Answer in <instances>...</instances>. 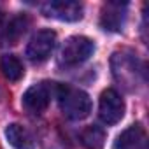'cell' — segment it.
I'll return each instance as SVG.
<instances>
[{"label":"cell","instance_id":"obj_9","mask_svg":"<svg viewBox=\"0 0 149 149\" xmlns=\"http://www.w3.org/2000/svg\"><path fill=\"white\" fill-rule=\"evenodd\" d=\"M6 137L14 149H35L30 132L18 123H13L6 128Z\"/></svg>","mask_w":149,"mask_h":149},{"label":"cell","instance_id":"obj_2","mask_svg":"<svg viewBox=\"0 0 149 149\" xmlns=\"http://www.w3.org/2000/svg\"><path fill=\"white\" fill-rule=\"evenodd\" d=\"M95 51V44L91 39L83 37V35H74L68 37L61 47V63L67 67H74V65H79L83 61H86Z\"/></svg>","mask_w":149,"mask_h":149},{"label":"cell","instance_id":"obj_10","mask_svg":"<svg viewBox=\"0 0 149 149\" xmlns=\"http://www.w3.org/2000/svg\"><path fill=\"white\" fill-rule=\"evenodd\" d=\"M0 68H2V74L9 81H19L25 72L23 63L14 54H4L2 60H0Z\"/></svg>","mask_w":149,"mask_h":149},{"label":"cell","instance_id":"obj_7","mask_svg":"<svg viewBox=\"0 0 149 149\" xmlns=\"http://www.w3.org/2000/svg\"><path fill=\"white\" fill-rule=\"evenodd\" d=\"M125 7H126V4H119V2H109L104 7L102 18H100V25L104 26V30H107V32H119L123 28L125 19H126Z\"/></svg>","mask_w":149,"mask_h":149},{"label":"cell","instance_id":"obj_11","mask_svg":"<svg viewBox=\"0 0 149 149\" xmlns=\"http://www.w3.org/2000/svg\"><path fill=\"white\" fill-rule=\"evenodd\" d=\"M26 28H28V19H26L25 16L14 18V19L7 25V28H6V32H4V40H6L7 44H18V40L25 35Z\"/></svg>","mask_w":149,"mask_h":149},{"label":"cell","instance_id":"obj_6","mask_svg":"<svg viewBox=\"0 0 149 149\" xmlns=\"http://www.w3.org/2000/svg\"><path fill=\"white\" fill-rule=\"evenodd\" d=\"M53 93H54V86H49V83L33 84L23 95V107L33 114H40L47 109Z\"/></svg>","mask_w":149,"mask_h":149},{"label":"cell","instance_id":"obj_4","mask_svg":"<svg viewBox=\"0 0 149 149\" xmlns=\"http://www.w3.org/2000/svg\"><path fill=\"white\" fill-rule=\"evenodd\" d=\"M98 114L105 125H116L121 121L125 116V102L116 90H105L100 95Z\"/></svg>","mask_w":149,"mask_h":149},{"label":"cell","instance_id":"obj_5","mask_svg":"<svg viewBox=\"0 0 149 149\" xmlns=\"http://www.w3.org/2000/svg\"><path fill=\"white\" fill-rule=\"evenodd\" d=\"M42 13L60 21H79L83 18V4L76 0H51L42 6Z\"/></svg>","mask_w":149,"mask_h":149},{"label":"cell","instance_id":"obj_3","mask_svg":"<svg viewBox=\"0 0 149 149\" xmlns=\"http://www.w3.org/2000/svg\"><path fill=\"white\" fill-rule=\"evenodd\" d=\"M56 46V33L53 30H39L26 46V56L33 63L47 60Z\"/></svg>","mask_w":149,"mask_h":149},{"label":"cell","instance_id":"obj_13","mask_svg":"<svg viewBox=\"0 0 149 149\" xmlns=\"http://www.w3.org/2000/svg\"><path fill=\"white\" fill-rule=\"evenodd\" d=\"M51 149H63V147H61V146H58V144H56V146H51Z\"/></svg>","mask_w":149,"mask_h":149},{"label":"cell","instance_id":"obj_12","mask_svg":"<svg viewBox=\"0 0 149 149\" xmlns=\"http://www.w3.org/2000/svg\"><path fill=\"white\" fill-rule=\"evenodd\" d=\"M81 140L83 144L88 147V149H102L104 147V142H105V132L100 128V126H88L83 135H81Z\"/></svg>","mask_w":149,"mask_h":149},{"label":"cell","instance_id":"obj_1","mask_svg":"<svg viewBox=\"0 0 149 149\" xmlns=\"http://www.w3.org/2000/svg\"><path fill=\"white\" fill-rule=\"evenodd\" d=\"M54 93L58 97L60 107L63 111V114L68 119H84L90 116L91 112V98L86 91L77 90V88H70L65 84H58L54 86Z\"/></svg>","mask_w":149,"mask_h":149},{"label":"cell","instance_id":"obj_14","mask_svg":"<svg viewBox=\"0 0 149 149\" xmlns=\"http://www.w3.org/2000/svg\"><path fill=\"white\" fill-rule=\"evenodd\" d=\"M0 18H2V13H0Z\"/></svg>","mask_w":149,"mask_h":149},{"label":"cell","instance_id":"obj_8","mask_svg":"<svg viewBox=\"0 0 149 149\" xmlns=\"http://www.w3.org/2000/svg\"><path fill=\"white\" fill-rule=\"evenodd\" d=\"M146 132L140 125H132L118 135L112 149H144Z\"/></svg>","mask_w":149,"mask_h":149}]
</instances>
